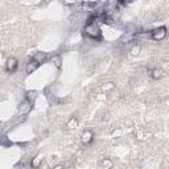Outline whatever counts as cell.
<instances>
[{
  "label": "cell",
  "instance_id": "obj_1",
  "mask_svg": "<svg viewBox=\"0 0 169 169\" xmlns=\"http://www.w3.org/2000/svg\"><path fill=\"white\" fill-rule=\"evenodd\" d=\"M83 34L90 37V39H94V40H101V37H102L101 27H99V23L94 18V16H91L87 20V24L83 28Z\"/></svg>",
  "mask_w": 169,
  "mask_h": 169
},
{
  "label": "cell",
  "instance_id": "obj_2",
  "mask_svg": "<svg viewBox=\"0 0 169 169\" xmlns=\"http://www.w3.org/2000/svg\"><path fill=\"white\" fill-rule=\"evenodd\" d=\"M166 36V28L165 27H160V28H156L151 32V39L155 41H161L162 39H165Z\"/></svg>",
  "mask_w": 169,
  "mask_h": 169
},
{
  "label": "cell",
  "instance_id": "obj_3",
  "mask_svg": "<svg viewBox=\"0 0 169 169\" xmlns=\"http://www.w3.org/2000/svg\"><path fill=\"white\" fill-rule=\"evenodd\" d=\"M32 107H33V102H30V101H28V99H25V101L21 102L20 107H18V112H20L21 115H27V114H29V112H30Z\"/></svg>",
  "mask_w": 169,
  "mask_h": 169
},
{
  "label": "cell",
  "instance_id": "obj_4",
  "mask_svg": "<svg viewBox=\"0 0 169 169\" xmlns=\"http://www.w3.org/2000/svg\"><path fill=\"white\" fill-rule=\"evenodd\" d=\"M40 65H41V64H40L39 61H36L34 58H32V60H30V61L28 62V64H27L25 70H27V73H28V74H32L34 70H37V69H39V66H40Z\"/></svg>",
  "mask_w": 169,
  "mask_h": 169
},
{
  "label": "cell",
  "instance_id": "obj_5",
  "mask_svg": "<svg viewBox=\"0 0 169 169\" xmlns=\"http://www.w3.org/2000/svg\"><path fill=\"white\" fill-rule=\"evenodd\" d=\"M5 69H7V71H9V73H15L17 69V61L15 58H8L7 64H5Z\"/></svg>",
  "mask_w": 169,
  "mask_h": 169
},
{
  "label": "cell",
  "instance_id": "obj_6",
  "mask_svg": "<svg viewBox=\"0 0 169 169\" xmlns=\"http://www.w3.org/2000/svg\"><path fill=\"white\" fill-rule=\"evenodd\" d=\"M92 137H94V135H92L91 131H86V132H83V135H82V143L83 144L91 143L92 141Z\"/></svg>",
  "mask_w": 169,
  "mask_h": 169
},
{
  "label": "cell",
  "instance_id": "obj_7",
  "mask_svg": "<svg viewBox=\"0 0 169 169\" xmlns=\"http://www.w3.org/2000/svg\"><path fill=\"white\" fill-rule=\"evenodd\" d=\"M41 161H42V156L41 155H39V156H36L34 159H32V162H30V166L32 168H39L40 166V164H41Z\"/></svg>",
  "mask_w": 169,
  "mask_h": 169
},
{
  "label": "cell",
  "instance_id": "obj_8",
  "mask_svg": "<svg viewBox=\"0 0 169 169\" xmlns=\"http://www.w3.org/2000/svg\"><path fill=\"white\" fill-rule=\"evenodd\" d=\"M151 77L153 79H160L162 77V70L161 69H153V70L151 71Z\"/></svg>",
  "mask_w": 169,
  "mask_h": 169
},
{
  "label": "cell",
  "instance_id": "obj_9",
  "mask_svg": "<svg viewBox=\"0 0 169 169\" xmlns=\"http://www.w3.org/2000/svg\"><path fill=\"white\" fill-rule=\"evenodd\" d=\"M36 98H37V92H36V91H28V92H27V99H28V101L33 102Z\"/></svg>",
  "mask_w": 169,
  "mask_h": 169
},
{
  "label": "cell",
  "instance_id": "obj_10",
  "mask_svg": "<svg viewBox=\"0 0 169 169\" xmlns=\"http://www.w3.org/2000/svg\"><path fill=\"white\" fill-rule=\"evenodd\" d=\"M78 126V122H77V119L76 118H71L70 120H69V124H67V127L69 128H76Z\"/></svg>",
  "mask_w": 169,
  "mask_h": 169
},
{
  "label": "cell",
  "instance_id": "obj_11",
  "mask_svg": "<svg viewBox=\"0 0 169 169\" xmlns=\"http://www.w3.org/2000/svg\"><path fill=\"white\" fill-rule=\"evenodd\" d=\"M102 165L106 168V169H108V168H111L112 166V162L108 160V159H106V160H103V162H102Z\"/></svg>",
  "mask_w": 169,
  "mask_h": 169
},
{
  "label": "cell",
  "instance_id": "obj_12",
  "mask_svg": "<svg viewBox=\"0 0 169 169\" xmlns=\"http://www.w3.org/2000/svg\"><path fill=\"white\" fill-rule=\"evenodd\" d=\"M53 64H54L55 66H57L58 69L61 67V58L58 57V55H57V57H53Z\"/></svg>",
  "mask_w": 169,
  "mask_h": 169
},
{
  "label": "cell",
  "instance_id": "obj_13",
  "mask_svg": "<svg viewBox=\"0 0 169 169\" xmlns=\"http://www.w3.org/2000/svg\"><path fill=\"white\" fill-rule=\"evenodd\" d=\"M139 50H140V48H139V46H136V48L132 49V53H134V54H137V53H139Z\"/></svg>",
  "mask_w": 169,
  "mask_h": 169
},
{
  "label": "cell",
  "instance_id": "obj_14",
  "mask_svg": "<svg viewBox=\"0 0 169 169\" xmlns=\"http://www.w3.org/2000/svg\"><path fill=\"white\" fill-rule=\"evenodd\" d=\"M54 169H62V166L61 165H57V166H54Z\"/></svg>",
  "mask_w": 169,
  "mask_h": 169
}]
</instances>
